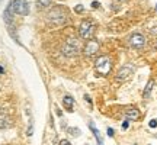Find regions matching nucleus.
Masks as SVG:
<instances>
[{
	"instance_id": "obj_19",
	"label": "nucleus",
	"mask_w": 157,
	"mask_h": 145,
	"mask_svg": "<svg viewBox=\"0 0 157 145\" xmlns=\"http://www.w3.org/2000/svg\"><path fill=\"white\" fill-rule=\"evenodd\" d=\"M60 145H71V144L67 139H63V141H60Z\"/></svg>"
},
{
	"instance_id": "obj_21",
	"label": "nucleus",
	"mask_w": 157,
	"mask_h": 145,
	"mask_svg": "<svg viewBox=\"0 0 157 145\" xmlns=\"http://www.w3.org/2000/svg\"><path fill=\"white\" fill-rule=\"evenodd\" d=\"M2 72H5V70H3V67L0 65V74H2Z\"/></svg>"
},
{
	"instance_id": "obj_5",
	"label": "nucleus",
	"mask_w": 157,
	"mask_h": 145,
	"mask_svg": "<svg viewBox=\"0 0 157 145\" xmlns=\"http://www.w3.org/2000/svg\"><path fill=\"white\" fill-rule=\"evenodd\" d=\"M12 10L16 15H21V16H26L29 13V5L26 0H13L10 3Z\"/></svg>"
},
{
	"instance_id": "obj_14",
	"label": "nucleus",
	"mask_w": 157,
	"mask_h": 145,
	"mask_svg": "<svg viewBox=\"0 0 157 145\" xmlns=\"http://www.w3.org/2000/svg\"><path fill=\"white\" fill-rule=\"evenodd\" d=\"M68 132H70V134H73V135H80V129H77V128H70V129H68Z\"/></svg>"
},
{
	"instance_id": "obj_1",
	"label": "nucleus",
	"mask_w": 157,
	"mask_h": 145,
	"mask_svg": "<svg viewBox=\"0 0 157 145\" xmlns=\"http://www.w3.org/2000/svg\"><path fill=\"white\" fill-rule=\"evenodd\" d=\"M95 68H96V71L101 72L102 76H106V74H109L111 68H112V60L108 55L98 57L95 61Z\"/></svg>"
},
{
	"instance_id": "obj_11",
	"label": "nucleus",
	"mask_w": 157,
	"mask_h": 145,
	"mask_svg": "<svg viewBox=\"0 0 157 145\" xmlns=\"http://www.w3.org/2000/svg\"><path fill=\"white\" fill-rule=\"evenodd\" d=\"M89 126H90V129H92V132L95 134V136H96V141H98V144H101V142H103V139H102V135H101V132H99V129L95 126V123L90 121L89 122Z\"/></svg>"
},
{
	"instance_id": "obj_6",
	"label": "nucleus",
	"mask_w": 157,
	"mask_h": 145,
	"mask_svg": "<svg viewBox=\"0 0 157 145\" xmlns=\"http://www.w3.org/2000/svg\"><path fill=\"white\" fill-rule=\"evenodd\" d=\"M128 44L132 48H143L146 45V38H144V35L141 34H132L128 39Z\"/></svg>"
},
{
	"instance_id": "obj_7",
	"label": "nucleus",
	"mask_w": 157,
	"mask_h": 145,
	"mask_svg": "<svg viewBox=\"0 0 157 145\" xmlns=\"http://www.w3.org/2000/svg\"><path fill=\"white\" fill-rule=\"evenodd\" d=\"M134 72V67L131 65V64H127V65H124L119 71H118L117 74V78L119 80V81H122V80H127V78L131 76Z\"/></svg>"
},
{
	"instance_id": "obj_4",
	"label": "nucleus",
	"mask_w": 157,
	"mask_h": 145,
	"mask_svg": "<svg viewBox=\"0 0 157 145\" xmlns=\"http://www.w3.org/2000/svg\"><path fill=\"white\" fill-rule=\"evenodd\" d=\"M61 52L66 57H76L78 54V42L74 38L67 39L61 46Z\"/></svg>"
},
{
	"instance_id": "obj_16",
	"label": "nucleus",
	"mask_w": 157,
	"mask_h": 145,
	"mask_svg": "<svg viewBox=\"0 0 157 145\" xmlns=\"http://www.w3.org/2000/svg\"><path fill=\"white\" fill-rule=\"evenodd\" d=\"M121 126H122V129H128V126H129L128 119H127V121H124V122H122V125H121Z\"/></svg>"
},
{
	"instance_id": "obj_9",
	"label": "nucleus",
	"mask_w": 157,
	"mask_h": 145,
	"mask_svg": "<svg viewBox=\"0 0 157 145\" xmlns=\"http://www.w3.org/2000/svg\"><path fill=\"white\" fill-rule=\"evenodd\" d=\"M63 105L66 107V110L71 112L73 110V106H74V99L71 96H64V99H63Z\"/></svg>"
},
{
	"instance_id": "obj_10",
	"label": "nucleus",
	"mask_w": 157,
	"mask_h": 145,
	"mask_svg": "<svg viewBox=\"0 0 157 145\" xmlns=\"http://www.w3.org/2000/svg\"><path fill=\"white\" fill-rule=\"evenodd\" d=\"M138 116H140V112L137 110V109H128V110L125 112V117L128 121H137Z\"/></svg>"
},
{
	"instance_id": "obj_17",
	"label": "nucleus",
	"mask_w": 157,
	"mask_h": 145,
	"mask_svg": "<svg viewBox=\"0 0 157 145\" xmlns=\"http://www.w3.org/2000/svg\"><path fill=\"white\" fill-rule=\"evenodd\" d=\"M148 125H150V128H156V126H157V121H156V119H153V121H150V123H148Z\"/></svg>"
},
{
	"instance_id": "obj_8",
	"label": "nucleus",
	"mask_w": 157,
	"mask_h": 145,
	"mask_svg": "<svg viewBox=\"0 0 157 145\" xmlns=\"http://www.w3.org/2000/svg\"><path fill=\"white\" fill-rule=\"evenodd\" d=\"M98 51H99V44H98L96 41H89V42L86 44V46H84L83 52L86 57H92V55H95Z\"/></svg>"
},
{
	"instance_id": "obj_23",
	"label": "nucleus",
	"mask_w": 157,
	"mask_h": 145,
	"mask_svg": "<svg viewBox=\"0 0 157 145\" xmlns=\"http://www.w3.org/2000/svg\"><path fill=\"white\" fill-rule=\"evenodd\" d=\"M156 10H157V6H156Z\"/></svg>"
},
{
	"instance_id": "obj_18",
	"label": "nucleus",
	"mask_w": 157,
	"mask_h": 145,
	"mask_svg": "<svg viewBox=\"0 0 157 145\" xmlns=\"http://www.w3.org/2000/svg\"><path fill=\"white\" fill-rule=\"evenodd\" d=\"M113 134H115V131H113L112 128H108V135H109V136H113Z\"/></svg>"
},
{
	"instance_id": "obj_3",
	"label": "nucleus",
	"mask_w": 157,
	"mask_h": 145,
	"mask_svg": "<svg viewBox=\"0 0 157 145\" xmlns=\"http://www.w3.org/2000/svg\"><path fill=\"white\" fill-rule=\"evenodd\" d=\"M66 19H67V12L63 7H54V10H51L48 15V20L54 25H61L66 22Z\"/></svg>"
},
{
	"instance_id": "obj_20",
	"label": "nucleus",
	"mask_w": 157,
	"mask_h": 145,
	"mask_svg": "<svg viewBox=\"0 0 157 145\" xmlns=\"http://www.w3.org/2000/svg\"><path fill=\"white\" fill-rule=\"evenodd\" d=\"M99 6H101L99 2H93V3H92V7H99Z\"/></svg>"
},
{
	"instance_id": "obj_13",
	"label": "nucleus",
	"mask_w": 157,
	"mask_h": 145,
	"mask_svg": "<svg viewBox=\"0 0 157 145\" xmlns=\"http://www.w3.org/2000/svg\"><path fill=\"white\" fill-rule=\"evenodd\" d=\"M36 5L39 7H48L51 5V0H36Z\"/></svg>"
},
{
	"instance_id": "obj_15",
	"label": "nucleus",
	"mask_w": 157,
	"mask_h": 145,
	"mask_svg": "<svg viewBox=\"0 0 157 145\" xmlns=\"http://www.w3.org/2000/svg\"><path fill=\"white\" fill-rule=\"evenodd\" d=\"M74 12H76V13H82V12H83V6L82 5L76 6V7H74Z\"/></svg>"
},
{
	"instance_id": "obj_22",
	"label": "nucleus",
	"mask_w": 157,
	"mask_h": 145,
	"mask_svg": "<svg viewBox=\"0 0 157 145\" xmlns=\"http://www.w3.org/2000/svg\"><path fill=\"white\" fill-rule=\"evenodd\" d=\"M98 145H103V142H101V144H98Z\"/></svg>"
},
{
	"instance_id": "obj_2",
	"label": "nucleus",
	"mask_w": 157,
	"mask_h": 145,
	"mask_svg": "<svg viewBox=\"0 0 157 145\" xmlns=\"http://www.w3.org/2000/svg\"><path fill=\"white\" fill-rule=\"evenodd\" d=\"M78 34H80V36L83 39H87V41H89V39L93 36V34H95V25H93V22H92L90 19L82 20L80 28H78Z\"/></svg>"
},
{
	"instance_id": "obj_12",
	"label": "nucleus",
	"mask_w": 157,
	"mask_h": 145,
	"mask_svg": "<svg viewBox=\"0 0 157 145\" xmlns=\"http://www.w3.org/2000/svg\"><path fill=\"white\" fill-rule=\"evenodd\" d=\"M153 86H154V81L153 80H150L148 83H147V86H146V89H144V97H148L150 96V93H151V89H153Z\"/></svg>"
}]
</instances>
